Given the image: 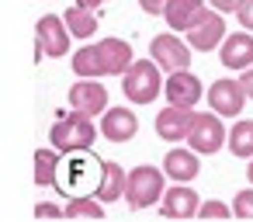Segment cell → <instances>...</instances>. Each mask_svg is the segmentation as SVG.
I'll return each instance as SVG.
<instances>
[{
    "label": "cell",
    "mask_w": 253,
    "mask_h": 222,
    "mask_svg": "<svg viewBox=\"0 0 253 222\" xmlns=\"http://www.w3.org/2000/svg\"><path fill=\"white\" fill-rule=\"evenodd\" d=\"M94 139H97V125H94V118H87V115H80V111L59 115V122L49 129V142H52V149L66 153V156H70V153H90Z\"/></svg>",
    "instance_id": "cell-1"
},
{
    "label": "cell",
    "mask_w": 253,
    "mask_h": 222,
    "mask_svg": "<svg viewBox=\"0 0 253 222\" xmlns=\"http://www.w3.org/2000/svg\"><path fill=\"white\" fill-rule=\"evenodd\" d=\"M122 90L132 104H153L163 94V70L153 59H132L122 73Z\"/></svg>",
    "instance_id": "cell-2"
},
{
    "label": "cell",
    "mask_w": 253,
    "mask_h": 222,
    "mask_svg": "<svg viewBox=\"0 0 253 222\" xmlns=\"http://www.w3.org/2000/svg\"><path fill=\"white\" fill-rule=\"evenodd\" d=\"M163 187H167V174L160 170V167H149V163H142V167H132L128 174H125V201H128V208H149V205H156L160 201V194H163Z\"/></svg>",
    "instance_id": "cell-3"
},
{
    "label": "cell",
    "mask_w": 253,
    "mask_h": 222,
    "mask_svg": "<svg viewBox=\"0 0 253 222\" xmlns=\"http://www.w3.org/2000/svg\"><path fill=\"white\" fill-rule=\"evenodd\" d=\"M59 170L56 174V191L59 194H94L97 180H101V160H87L84 153H70V163L63 167L59 160Z\"/></svg>",
    "instance_id": "cell-4"
},
{
    "label": "cell",
    "mask_w": 253,
    "mask_h": 222,
    "mask_svg": "<svg viewBox=\"0 0 253 222\" xmlns=\"http://www.w3.org/2000/svg\"><path fill=\"white\" fill-rule=\"evenodd\" d=\"M184 139H187V146H191L198 156H215V153L225 146V125H222V115H215V111H194Z\"/></svg>",
    "instance_id": "cell-5"
},
{
    "label": "cell",
    "mask_w": 253,
    "mask_h": 222,
    "mask_svg": "<svg viewBox=\"0 0 253 222\" xmlns=\"http://www.w3.org/2000/svg\"><path fill=\"white\" fill-rule=\"evenodd\" d=\"M187 39V45H191V52H211V49H218V42L225 39V18L215 11V7H201V14L194 18V25L184 32Z\"/></svg>",
    "instance_id": "cell-6"
},
{
    "label": "cell",
    "mask_w": 253,
    "mask_h": 222,
    "mask_svg": "<svg viewBox=\"0 0 253 222\" xmlns=\"http://www.w3.org/2000/svg\"><path fill=\"white\" fill-rule=\"evenodd\" d=\"M149 59L163 70V73H173V70H191V45L177 35V32H163L149 42Z\"/></svg>",
    "instance_id": "cell-7"
},
{
    "label": "cell",
    "mask_w": 253,
    "mask_h": 222,
    "mask_svg": "<svg viewBox=\"0 0 253 222\" xmlns=\"http://www.w3.org/2000/svg\"><path fill=\"white\" fill-rule=\"evenodd\" d=\"M70 52V32L63 25L59 14H42L39 25H35V59L49 56V59H59Z\"/></svg>",
    "instance_id": "cell-8"
},
{
    "label": "cell",
    "mask_w": 253,
    "mask_h": 222,
    "mask_svg": "<svg viewBox=\"0 0 253 222\" xmlns=\"http://www.w3.org/2000/svg\"><path fill=\"white\" fill-rule=\"evenodd\" d=\"M70 108L87 118H97L108 108V87L97 84V77H80V84L70 87Z\"/></svg>",
    "instance_id": "cell-9"
},
{
    "label": "cell",
    "mask_w": 253,
    "mask_h": 222,
    "mask_svg": "<svg viewBox=\"0 0 253 222\" xmlns=\"http://www.w3.org/2000/svg\"><path fill=\"white\" fill-rule=\"evenodd\" d=\"M208 108L215 115H222V118H239L243 108H246V94H243L239 80H229V77L215 80L208 87Z\"/></svg>",
    "instance_id": "cell-10"
},
{
    "label": "cell",
    "mask_w": 253,
    "mask_h": 222,
    "mask_svg": "<svg viewBox=\"0 0 253 222\" xmlns=\"http://www.w3.org/2000/svg\"><path fill=\"white\" fill-rule=\"evenodd\" d=\"M163 94H167V101L177 104V108H194V104L205 97V87H201V80H198L191 70H173V73H167V80H163Z\"/></svg>",
    "instance_id": "cell-11"
},
{
    "label": "cell",
    "mask_w": 253,
    "mask_h": 222,
    "mask_svg": "<svg viewBox=\"0 0 253 222\" xmlns=\"http://www.w3.org/2000/svg\"><path fill=\"white\" fill-rule=\"evenodd\" d=\"M97 132H101L108 142H128V139H135V132H139V118H135V111L125 108V104H122V108H104Z\"/></svg>",
    "instance_id": "cell-12"
},
{
    "label": "cell",
    "mask_w": 253,
    "mask_h": 222,
    "mask_svg": "<svg viewBox=\"0 0 253 222\" xmlns=\"http://www.w3.org/2000/svg\"><path fill=\"white\" fill-rule=\"evenodd\" d=\"M198 191H191L187 184H170V187H163V194H160V212L167 215V219H194V212H198Z\"/></svg>",
    "instance_id": "cell-13"
},
{
    "label": "cell",
    "mask_w": 253,
    "mask_h": 222,
    "mask_svg": "<svg viewBox=\"0 0 253 222\" xmlns=\"http://www.w3.org/2000/svg\"><path fill=\"white\" fill-rule=\"evenodd\" d=\"M163 174L170 177V180H177V184H191L198 174H201V156L187 146H173V149H167V156H163Z\"/></svg>",
    "instance_id": "cell-14"
},
{
    "label": "cell",
    "mask_w": 253,
    "mask_h": 222,
    "mask_svg": "<svg viewBox=\"0 0 253 222\" xmlns=\"http://www.w3.org/2000/svg\"><path fill=\"white\" fill-rule=\"evenodd\" d=\"M218 59L225 70H246L253 63V32H232L218 42Z\"/></svg>",
    "instance_id": "cell-15"
},
{
    "label": "cell",
    "mask_w": 253,
    "mask_h": 222,
    "mask_svg": "<svg viewBox=\"0 0 253 222\" xmlns=\"http://www.w3.org/2000/svg\"><path fill=\"white\" fill-rule=\"evenodd\" d=\"M97 59H101L104 77H122L128 70V63L135 59V52H132V45L125 39H101L97 42Z\"/></svg>",
    "instance_id": "cell-16"
},
{
    "label": "cell",
    "mask_w": 253,
    "mask_h": 222,
    "mask_svg": "<svg viewBox=\"0 0 253 222\" xmlns=\"http://www.w3.org/2000/svg\"><path fill=\"white\" fill-rule=\"evenodd\" d=\"M191 108H177V104H167L160 115H156V135L167 139V142H180L187 135V125H191Z\"/></svg>",
    "instance_id": "cell-17"
},
{
    "label": "cell",
    "mask_w": 253,
    "mask_h": 222,
    "mask_svg": "<svg viewBox=\"0 0 253 222\" xmlns=\"http://www.w3.org/2000/svg\"><path fill=\"white\" fill-rule=\"evenodd\" d=\"M122 194H125V167L115 163V160H101V180L94 187V198L104 201V205H111Z\"/></svg>",
    "instance_id": "cell-18"
},
{
    "label": "cell",
    "mask_w": 253,
    "mask_h": 222,
    "mask_svg": "<svg viewBox=\"0 0 253 222\" xmlns=\"http://www.w3.org/2000/svg\"><path fill=\"white\" fill-rule=\"evenodd\" d=\"M205 7V0H167V7H163V18H167V28L170 32H187L194 25V18L201 14Z\"/></svg>",
    "instance_id": "cell-19"
},
{
    "label": "cell",
    "mask_w": 253,
    "mask_h": 222,
    "mask_svg": "<svg viewBox=\"0 0 253 222\" xmlns=\"http://www.w3.org/2000/svg\"><path fill=\"white\" fill-rule=\"evenodd\" d=\"M63 25H66V32H70V39H94V32H97V14L90 11V7H84V4H73V7H66V14H63Z\"/></svg>",
    "instance_id": "cell-20"
},
{
    "label": "cell",
    "mask_w": 253,
    "mask_h": 222,
    "mask_svg": "<svg viewBox=\"0 0 253 222\" xmlns=\"http://www.w3.org/2000/svg\"><path fill=\"white\" fill-rule=\"evenodd\" d=\"M225 146H229L232 156L250 160L253 156V118H236L232 129L225 132Z\"/></svg>",
    "instance_id": "cell-21"
},
{
    "label": "cell",
    "mask_w": 253,
    "mask_h": 222,
    "mask_svg": "<svg viewBox=\"0 0 253 222\" xmlns=\"http://www.w3.org/2000/svg\"><path fill=\"white\" fill-rule=\"evenodd\" d=\"M59 149H35V184L39 187H56V174H59Z\"/></svg>",
    "instance_id": "cell-22"
},
{
    "label": "cell",
    "mask_w": 253,
    "mask_h": 222,
    "mask_svg": "<svg viewBox=\"0 0 253 222\" xmlns=\"http://www.w3.org/2000/svg\"><path fill=\"white\" fill-rule=\"evenodd\" d=\"M63 215L66 219H104V201H97L94 194H73Z\"/></svg>",
    "instance_id": "cell-23"
},
{
    "label": "cell",
    "mask_w": 253,
    "mask_h": 222,
    "mask_svg": "<svg viewBox=\"0 0 253 222\" xmlns=\"http://www.w3.org/2000/svg\"><path fill=\"white\" fill-rule=\"evenodd\" d=\"M70 66H73L77 77H104V73H101V59H97V45H80V49L73 52Z\"/></svg>",
    "instance_id": "cell-24"
},
{
    "label": "cell",
    "mask_w": 253,
    "mask_h": 222,
    "mask_svg": "<svg viewBox=\"0 0 253 222\" xmlns=\"http://www.w3.org/2000/svg\"><path fill=\"white\" fill-rule=\"evenodd\" d=\"M229 208H232L236 219H253V184L243 187V191H236V198H232Z\"/></svg>",
    "instance_id": "cell-25"
},
{
    "label": "cell",
    "mask_w": 253,
    "mask_h": 222,
    "mask_svg": "<svg viewBox=\"0 0 253 222\" xmlns=\"http://www.w3.org/2000/svg\"><path fill=\"white\" fill-rule=\"evenodd\" d=\"M194 215H198V219H229L232 208H229L225 201H201Z\"/></svg>",
    "instance_id": "cell-26"
},
{
    "label": "cell",
    "mask_w": 253,
    "mask_h": 222,
    "mask_svg": "<svg viewBox=\"0 0 253 222\" xmlns=\"http://www.w3.org/2000/svg\"><path fill=\"white\" fill-rule=\"evenodd\" d=\"M232 14L239 18V25H243L246 32H253V0H239V7H236Z\"/></svg>",
    "instance_id": "cell-27"
},
{
    "label": "cell",
    "mask_w": 253,
    "mask_h": 222,
    "mask_svg": "<svg viewBox=\"0 0 253 222\" xmlns=\"http://www.w3.org/2000/svg\"><path fill=\"white\" fill-rule=\"evenodd\" d=\"M35 215H39V219H59V215H63V208H59V205H52V201H39V205H35Z\"/></svg>",
    "instance_id": "cell-28"
},
{
    "label": "cell",
    "mask_w": 253,
    "mask_h": 222,
    "mask_svg": "<svg viewBox=\"0 0 253 222\" xmlns=\"http://www.w3.org/2000/svg\"><path fill=\"white\" fill-rule=\"evenodd\" d=\"M243 77H239V87H243V94H246V101H253V63L246 66V70H239Z\"/></svg>",
    "instance_id": "cell-29"
},
{
    "label": "cell",
    "mask_w": 253,
    "mask_h": 222,
    "mask_svg": "<svg viewBox=\"0 0 253 222\" xmlns=\"http://www.w3.org/2000/svg\"><path fill=\"white\" fill-rule=\"evenodd\" d=\"M139 7H142V14H163V7H167V0H139Z\"/></svg>",
    "instance_id": "cell-30"
},
{
    "label": "cell",
    "mask_w": 253,
    "mask_h": 222,
    "mask_svg": "<svg viewBox=\"0 0 253 222\" xmlns=\"http://www.w3.org/2000/svg\"><path fill=\"white\" fill-rule=\"evenodd\" d=\"M208 7H215L218 14H232L239 7V0H208Z\"/></svg>",
    "instance_id": "cell-31"
},
{
    "label": "cell",
    "mask_w": 253,
    "mask_h": 222,
    "mask_svg": "<svg viewBox=\"0 0 253 222\" xmlns=\"http://www.w3.org/2000/svg\"><path fill=\"white\" fill-rule=\"evenodd\" d=\"M80 4H84V7H90V11H97L101 4H108V0H80Z\"/></svg>",
    "instance_id": "cell-32"
},
{
    "label": "cell",
    "mask_w": 253,
    "mask_h": 222,
    "mask_svg": "<svg viewBox=\"0 0 253 222\" xmlns=\"http://www.w3.org/2000/svg\"><path fill=\"white\" fill-rule=\"evenodd\" d=\"M246 180L253 184V156H250V167H246Z\"/></svg>",
    "instance_id": "cell-33"
}]
</instances>
